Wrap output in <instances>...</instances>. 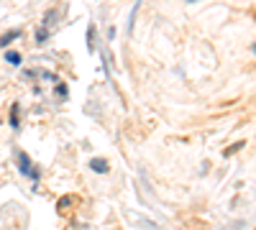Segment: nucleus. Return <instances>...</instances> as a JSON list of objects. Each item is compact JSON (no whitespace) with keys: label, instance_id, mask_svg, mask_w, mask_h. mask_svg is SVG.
Masks as SVG:
<instances>
[{"label":"nucleus","instance_id":"obj_1","mask_svg":"<svg viewBox=\"0 0 256 230\" xmlns=\"http://www.w3.org/2000/svg\"><path fill=\"white\" fill-rule=\"evenodd\" d=\"M18 166H20V172H24L26 177H31V179H38V169H36V166L31 164L28 154H24V151L18 154Z\"/></svg>","mask_w":256,"mask_h":230},{"label":"nucleus","instance_id":"obj_2","mask_svg":"<svg viewBox=\"0 0 256 230\" xmlns=\"http://www.w3.org/2000/svg\"><path fill=\"white\" fill-rule=\"evenodd\" d=\"M90 169H92V172H100V174H105V172L110 169V166H108V161H102V159H92V161H90Z\"/></svg>","mask_w":256,"mask_h":230},{"label":"nucleus","instance_id":"obj_3","mask_svg":"<svg viewBox=\"0 0 256 230\" xmlns=\"http://www.w3.org/2000/svg\"><path fill=\"white\" fill-rule=\"evenodd\" d=\"M18 36H20V31H8V33H6L3 38H0V46H8L10 41H16Z\"/></svg>","mask_w":256,"mask_h":230},{"label":"nucleus","instance_id":"obj_4","mask_svg":"<svg viewBox=\"0 0 256 230\" xmlns=\"http://www.w3.org/2000/svg\"><path fill=\"white\" fill-rule=\"evenodd\" d=\"M6 59H8V64H20V54L18 51H8Z\"/></svg>","mask_w":256,"mask_h":230},{"label":"nucleus","instance_id":"obj_5","mask_svg":"<svg viewBox=\"0 0 256 230\" xmlns=\"http://www.w3.org/2000/svg\"><path fill=\"white\" fill-rule=\"evenodd\" d=\"M46 28H38V33H36V41H46Z\"/></svg>","mask_w":256,"mask_h":230}]
</instances>
